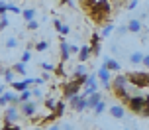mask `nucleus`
I'll return each mask as SVG.
<instances>
[{"label": "nucleus", "mask_w": 149, "mask_h": 130, "mask_svg": "<svg viewBox=\"0 0 149 130\" xmlns=\"http://www.w3.org/2000/svg\"><path fill=\"white\" fill-rule=\"evenodd\" d=\"M88 16L92 18V22L102 26V24L110 22V16H112V4L110 0H98L94 2V6L88 10Z\"/></svg>", "instance_id": "obj_1"}, {"label": "nucleus", "mask_w": 149, "mask_h": 130, "mask_svg": "<svg viewBox=\"0 0 149 130\" xmlns=\"http://www.w3.org/2000/svg\"><path fill=\"white\" fill-rule=\"evenodd\" d=\"M130 85H134V89H147L149 87V71H130L126 73Z\"/></svg>", "instance_id": "obj_2"}, {"label": "nucleus", "mask_w": 149, "mask_h": 130, "mask_svg": "<svg viewBox=\"0 0 149 130\" xmlns=\"http://www.w3.org/2000/svg\"><path fill=\"white\" fill-rule=\"evenodd\" d=\"M134 115H139L143 110V107H145V95H134L132 99L127 100V105H126Z\"/></svg>", "instance_id": "obj_3"}, {"label": "nucleus", "mask_w": 149, "mask_h": 130, "mask_svg": "<svg viewBox=\"0 0 149 130\" xmlns=\"http://www.w3.org/2000/svg\"><path fill=\"white\" fill-rule=\"evenodd\" d=\"M20 116H22V110L16 107V105H8V107H4V120L6 122H18L20 120Z\"/></svg>", "instance_id": "obj_4"}, {"label": "nucleus", "mask_w": 149, "mask_h": 130, "mask_svg": "<svg viewBox=\"0 0 149 130\" xmlns=\"http://www.w3.org/2000/svg\"><path fill=\"white\" fill-rule=\"evenodd\" d=\"M96 75H98V81H102V85H104L106 89H112V71L106 65H100L98 67V71H96Z\"/></svg>", "instance_id": "obj_5"}, {"label": "nucleus", "mask_w": 149, "mask_h": 130, "mask_svg": "<svg viewBox=\"0 0 149 130\" xmlns=\"http://www.w3.org/2000/svg\"><path fill=\"white\" fill-rule=\"evenodd\" d=\"M20 110H22V116H26V118H33V116H36V112H37V103L28 100V103L20 105Z\"/></svg>", "instance_id": "obj_6"}, {"label": "nucleus", "mask_w": 149, "mask_h": 130, "mask_svg": "<svg viewBox=\"0 0 149 130\" xmlns=\"http://www.w3.org/2000/svg\"><path fill=\"white\" fill-rule=\"evenodd\" d=\"M0 105L2 107H6V105H18V95H16V91L0 93Z\"/></svg>", "instance_id": "obj_7"}, {"label": "nucleus", "mask_w": 149, "mask_h": 130, "mask_svg": "<svg viewBox=\"0 0 149 130\" xmlns=\"http://www.w3.org/2000/svg\"><path fill=\"white\" fill-rule=\"evenodd\" d=\"M59 49H61V63H67L69 61V57H71V44H67L65 39H61V44H59Z\"/></svg>", "instance_id": "obj_8"}, {"label": "nucleus", "mask_w": 149, "mask_h": 130, "mask_svg": "<svg viewBox=\"0 0 149 130\" xmlns=\"http://www.w3.org/2000/svg\"><path fill=\"white\" fill-rule=\"evenodd\" d=\"M108 112H110L114 118H124L126 116V107H124V103H120V105H112L108 108Z\"/></svg>", "instance_id": "obj_9"}, {"label": "nucleus", "mask_w": 149, "mask_h": 130, "mask_svg": "<svg viewBox=\"0 0 149 130\" xmlns=\"http://www.w3.org/2000/svg\"><path fill=\"white\" fill-rule=\"evenodd\" d=\"M90 55H94L92 53V47H90L88 44H84V46L81 47V51H79V63H86L90 59Z\"/></svg>", "instance_id": "obj_10"}, {"label": "nucleus", "mask_w": 149, "mask_h": 130, "mask_svg": "<svg viewBox=\"0 0 149 130\" xmlns=\"http://www.w3.org/2000/svg\"><path fill=\"white\" fill-rule=\"evenodd\" d=\"M127 30H130V34H141V30H143L141 20H139V18H132V20L127 22Z\"/></svg>", "instance_id": "obj_11"}, {"label": "nucleus", "mask_w": 149, "mask_h": 130, "mask_svg": "<svg viewBox=\"0 0 149 130\" xmlns=\"http://www.w3.org/2000/svg\"><path fill=\"white\" fill-rule=\"evenodd\" d=\"M10 85H12V91H16V93H24V91H28V89L31 87L28 79H24V81H14V83H10Z\"/></svg>", "instance_id": "obj_12"}, {"label": "nucleus", "mask_w": 149, "mask_h": 130, "mask_svg": "<svg viewBox=\"0 0 149 130\" xmlns=\"http://www.w3.org/2000/svg\"><path fill=\"white\" fill-rule=\"evenodd\" d=\"M100 38H102V36L96 34V32L90 36V47H92V53H94V55L100 53Z\"/></svg>", "instance_id": "obj_13"}, {"label": "nucleus", "mask_w": 149, "mask_h": 130, "mask_svg": "<svg viewBox=\"0 0 149 130\" xmlns=\"http://www.w3.org/2000/svg\"><path fill=\"white\" fill-rule=\"evenodd\" d=\"M102 61H104V65L110 69V71H114V73H118L120 67H122V65H120V61H118V59H114V57H104Z\"/></svg>", "instance_id": "obj_14"}, {"label": "nucleus", "mask_w": 149, "mask_h": 130, "mask_svg": "<svg viewBox=\"0 0 149 130\" xmlns=\"http://www.w3.org/2000/svg\"><path fill=\"white\" fill-rule=\"evenodd\" d=\"M14 69L12 67H2V79L8 81V83H14Z\"/></svg>", "instance_id": "obj_15"}, {"label": "nucleus", "mask_w": 149, "mask_h": 130, "mask_svg": "<svg viewBox=\"0 0 149 130\" xmlns=\"http://www.w3.org/2000/svg\"><path fill=\"white\" fill-rule=\"evenodd\" d=\"M31 97H33L31 89H28V91H24V93H18V105H24V103L31 100Z\"/></svg>", "instance_id": "obj_16"}, {"label": "nucleus", "mask_w": 149, "mask_h": 130, "mask_svg": "<svg viewBox=\"0 0 149 130\" xmlns=\"http://www.w3.org/2000/svg\"><path fill=\"white\" fill-rule=\"evenodd\" d=\"M86 99H88V108H92V110H94V108H96V105L102 100V95H100V93H94V95H90V97H86Z\"/></svg>", "instance_id": "obj_17"}, {"label": "nucleus", "mask_w": 149, "mask_h": 130, "mask_svg": "<svg viewBox=\"0 0 149 130\" xmlns=\"http://www.w3.org/2000/svg\"><path fill=\"white\" fill-rule=\"evenodd\" d=\"M143 57H145V55H143L141 51H134V53L130 55V63H132V65H141Z\"/></svg>", "instance_id": "obj_18"}, {"label": "nucleus", "mask_w": 149, "mask_h": 130, "mask_svg": "<svg viewBox=\"0 0 149 130\" xmlns=\"http://www.w3.org/2000/svg\"><path fill=\"white\" fill-rule=\"evenodd\" d=\"M86 108H88V99L82 95L81 100H79V103H77V107H74V112H82V110H86Z\"/></svg>", "instance_id": "obj_19"}, {"label": "nucleus", "mask_w": 149, "mask_h": 130, "mask_svg": "<svg viewBox=\"0 0 149 130\" xmlns=\"http://www.w3.org/2000/svg\"><path fill=\"white\" fill-rule=\"evenodd\" d=\"M94 93H98V85H84V87H82V95H84V97H90V95H94Z\"/></svg>", "instance_id": "obj_20"}, {"label": "nucleus", "mask_w": 149, "mask_h": 130, "mask_svg": "<svg viewBox=\"0 0 149 130\" xmlns=\"http://www.w3.org/2000/svg\"><path fill=\"white\" fill-rule=\"evenodd\" d=\"M65 108H67V103H65V100H59L57 107H55V110H53V112L57 115V118H61V116L65 115Z\"/></svg>", "instance_id": "obj_21"}, {"label": "nucleus", "mask_w": 149, "mask_h": 130, "mask_svg": "<svg viewBox=\"0 0 149 130\" xmlns=\"http://www.w3.org/2000/svg\"><path fill=\"white\" fill-rule=\"evenodd\" d=\"M22 16H24L26 22H31V20L36 18V10H33V8H26V10H22Z\"/></svg>", "instance_id": "obj_22"}, {"label": "nucleus", "mask_w": 149, "mask_h": 130, "mask_svg": "<svg viewBox=\"0 0 149 130\" xmlns=\"http://www.w3.org/2000/svg\"><path fill=\"white\" fill-rule=\"evenodd\" d=\"M12 69H14L16 73H20V75H24V77L28 75V69H26V63H22V61H20V63H14V65H12Z\"/></svg>", "instance_id": "obj_23"}, {"label": "nucleus", "mask_w": 149, "mask_h": 130, "mask_svg": "<svg viewBox=\"0 0 149 130\" xmlns=\"http://www.w3.org/2000/svg\"><path fill=\"white\" fill-rule=\"evenodd\" d=\"M81 75H86V65H84V63H79L73 71V79L74 77H81Z\"/></svg>", "instance_id": "obj_24"}, {"label": "nucleus", "mask_w": 149, "mask_h": 130, "mask_svg": "<svg viewBox=\"0 0 149 130\" xmlns=\"http://www.w3.org/2000/svg\"><path fill=\"white\" fill-rule=\"evenodd\" d=\"M57 103H59V100H55V97H47V99H45V108L53 112L55 107H57Z\"/></svg>", "instance_id": "obj_25"}, {"label": "nucleus", "mask_w": 149, "mask_h": 130, "mask_svg": "<svg viewBox=\"0 0 149 130\" xmlns=\"http://www.w3.org/2000/svg\"><path fill=\"white\" fill-rule=\"evenodd\" d=\"M112 32H114V24L112 22H108L104 26V28H102V34H100V36H102V38H108V36H110Z\"/></svg>", "instance_id": "obj_26"}, {"label": "nucleus", "mask_w": 149, "mask_h": 130, "mask_svg": "<svg viewBox=\"0 0 149 130\" xmlns=\"http://www.w3.org/2000/svg\"><path fill=\"white\" fill-rule=\"evenodd\" d=\"M106 108H108V107H106L104 99H102V100H100V103H98V105H96V108H94V115H96V116H100V115H102V112H104V110H106Z\"/></svg>", "instance_id": "obj_27"}, {"label": "nucleus", "mask_w": 149, "mask_h": 130, "mask_svg": "<svg viewBox=\"0 0 149 130\" xmlns=\"http://www.w3.org/2000/svg\"><path fill=\"white\" fill-rule=\"evenodd\" d=\"M33 47H36V51H39V53H41V51H45V49L49 47V44H47V41H36V44H33Z\"/></svg>", "instance_id": "obj_28"}, {"label": "nucleus", "mask_w": 149, "mask_h": 130, "mask_svg": "<svg viewBox=\"0 0 149 130\" xmlns=\"http://www.w3.org/2000/svg\"><path fill=\"white\" fill-rule=\"evenodd\" d=\"M16 46H18V39L16 38H8L6 41H4V47H6V49H14Z\"/></svg>", "instance_id": "obj_29"}, {"label": "nucleus", "mask_w": 149, "mask_h": 130, "mask_svg": "<svg viewBox=\"0 0 149 130\" xmlns=\"http://www.w3.org/2000/svg\"><path fill=\"white\" fill-rule=\"evenodd\" d=\"M139 116H145V118L149 116V95H145V107H143V110L139 112Z\"/></svg>", "instance_id": "obj_30"}, {"label": "nucleus", "mask_w": 149, "mask_h": 130, "mask_svg": "<svg viewBox=\"0 0 149 130\" xmlns=\"http://www.w3.org/2000/svg\"><path fill=\"white\" fill-rule=\"evenodd\" d=\"M39 67L43 69V71H47V73H51V71H55L57 67H53L51 63H47V61H43V63H39Z\"/></svg>", "instance_id": "obj_31"}, {"label": "nucleus", "mask_w": 149, "mask_h": 130, "mask_svg": "<svg viewBox=\"0 0 149 130\" xmlns=\"http://www.w3.org/2000/svg\"><path fill=\"white\" fill-rule=\"evenodd\" d=\"M8 26H10V22H8V16H2V18H0V28H2V30H6Z\"/></svg>", "instance_id": "obj_32"}, {"label": "nucleus", "mask_w": 149, "mask_h": 130, "mask_svg": "<svg viewBox=\"0 0 149 130\" xmlns=\"http://www.w3.org/2000/svg\"><path fill=\"white\" fill-rule=\"evenodd\" d=\"M30 59H31V53H30V49H26V51L22 53V63H28Z\"/></svg>", "instance_id": "obj_33"}, {"label": "nucleus", "mask_w": 149, "mask_h": 130, "mask_svg": "<svg viewBox=\"0 0 149 130\" xmlns=\"http://www.w3.org/2000/svg\"><path fill=\"white\" fill-rule=\"evenodd\" d=\"M37 28H39V24H37L36 20H31V22H28V30H30V32H36Z\"/></svg>", "instance_id": "obj_34"}, {"label": "nucleus", "mask_w": 149, "mask_h": 130, "mask_svg": "<svg viewBox=\"0 0 149 130\" xmlns=\"http://www.w3.org/2000/svg\"><path fill=\"white\" fill-rule=\"evenodd\" d=\"M126 8H127V10H135V8H137V0H127Z\"/></svg>", "instance_id": "obj_35"}, {"label": "nucleus", "mask_w": 149, "mask_h": 130, "mask_svg": "<svg viewBox=\"0 0 149 130\" xmlns=\"http://www.w3.org/2000/svg\"><path fill=\"white\" fill-rule=\"evenodd\" d=\"M127 32H130V30H127V24H126V26H118V36H126Z\"/></svg>", "instance_id": "obj_36"}, {"label": "nucleus", "mask_w": 149, "mask_h": 130, "mask_svg": "<svg viewBox=\"0 0 149 130\" xmlns=\"http://www.w3.org/2000/svg\"><path fill=\"white\" fill-rule=\"evenodd\" d=\"M6 12H8V4H6V0H2V4H0V14L6 16Z\"/></svg>", "instance_id": "obj_37"}, {"label": "nucleus", "mask_w": 149, "mask_h": 130, "mask_svg": "<svg viewBox=\"0 0 149 130\" xmlns=\"http://www.w3.org/2000/svg\"><path fill=\"white\" fill-rule=\"evenodd\" d=\"M8 10H10V12H14V14H22V10H20L18 6H14V4H8Z\"/></svg>", "instance_id": "obj_38"}, {"label": "nucleus", "mask_w": 149, "mask_h": 130, "mask_svg": "<svg viewBox=\"0 0 149 130\" xmlns=\"http://www.w3.org/2000/svg\"><path fill=\"white\" fill-rule=\"evenodd\" d=\"M69 32H71V28H69V26H65V24H63V28H61V30H59V34H61V36H67Z\"/></svg>", "instance_id": "obj_39"}, {"label": "nucleus", "mask_w": 149, "mask_h": 130, "mask_svg": "<svg viewBox=\"0 0 149 130\" xmlns=\"http://www.w3.org/2000/svg\"><path fill=\"white\" fill-rule=\"evenodd\" d=\"M53 26H55V30H57V32H59L61 28H63V24H61V20H57V18L53 20Z\"/></svg>", "instance_id": "obj_40"}, {"label": "nucleus", "mask_w": 149, "mask_h": 130, "mask_svg": "<svg viewBox=\"0 0 149 130\" xmlns=\"http://www.w3.org/2000/svg\"><path fill=\"white\" fill-rule=\"evenodd\" d=\"M141 65L145 69H149V55H145V57H143V63H141Z\"/></svg>", "instance_id": "obj_41"}, {"label": "nucleus", "mask_w": 149, "mask_h": 130, "mask_svg": "<svg viewBox=\"0 0 149 130\" xmlns=\"http://www.w3.org/2000/svg\"><path fill=\"white\" fill-rule=\"evenodd\" d=\"M31 93H33V97H43V95H41V91H39V89H31Z\"/></svg>", "instance_id": "obj_42"}, {"label": "nucleus", "mask_w": 149, "mask_h": 130, "mask_svg": "<svg viewBox=\"0 0 149 130\" xmlns=\"http://www.w3.org/2000/svg\"><path fill=\"white\" fill-rule=\"evenodd\" d=\"M47 130H61L59 124H51V126H47Z\"/></svg>", "instance_id": "obj_43"}, {"label": "nucleus", "mask_w": 149, "mask_h": 130, "mask_svg": "<svg viewBox=\"0 0 149 130\" xmlns=\"http://www.w3.org/2000/svg\"><path fill=\"white\" fill-rule=\"evenodd\" d=\"M8 130H24V128H20L18 124H12V126H10V128H8Z\"/></svg>", "instance_id": "obj_44"}, {"label": "nucleus", "mask_w": 149, "mask_h": 130, "mask_svg": "<svg viewBox=\"0 0 149 130\" xmlns=\"http://www.w3.org/2000/svg\"><path fill=\"white\" fill-rule=\"evenodd\" d=\"M61 4H71V0H61Z\"/></svg>", "instance_id": "obj_45"}, {"label": "nucleus", "mask_w": 149, "mask_h": 130, "mask_svg": "<svg viewBox=\"0 0 149 130\" xmlns=\"http://www.w3.org/2000/svg\"><path fill=\"white\" fill-rule=\"evenodd\" d=\"M65 130H73V126H71V124H67V126H65Z\"/></svg>", "instance_id": "obj_46"}, {"label": "nucleus", "mask_w": 149, "mask_h": 130, "mask_svg": "<svg viewBox=\"0 0 149 130\" xmlns=\"http://www.w3.org/2000/svg\"><path fill=\"white\" fill-rule=\"evenodd\" d=\"M33 130H45V128H43V126H36Z\"/></svg>", "instance_id": "obj_47"}, {"label": "nucleus", "mask_w": 149, "mask_h": 130, "mask_svg": "<svg viewBox=\"0 0 149 130\" xmlns=\"http://www.w3.org/2000/svg\"><path fill=\"white\" fill-rule=\"evenodd\" d=\"M122 130H134V128H127V126H126V128H122Z\"/></svg>", "instance_id": "obj_48"}]
</instances>
